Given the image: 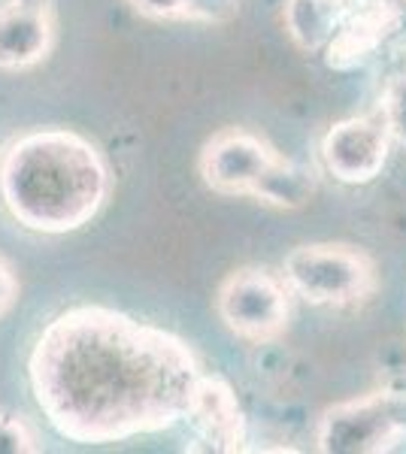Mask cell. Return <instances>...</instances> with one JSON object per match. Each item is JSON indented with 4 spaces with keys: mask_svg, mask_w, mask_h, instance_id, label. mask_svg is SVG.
<instances>
[{
    "mask_svg": "<svg viewBox=\"0 0 406 454\" xmlns=\"http://www.w3.org/2000/svg\"><path fill=\"white\" fill-rule=\"evenodd\" d=\"M203 370L182 336L109 306H70L28 355L36 409L58 436L107 445L186 419Z\"/></svg>",
    "mask_w": 406,
    "mask_h": 454,
    "instance_id": "cell-1",
    "label": "cell"
},
{
    "mask_svg": "<svg viewBox=\"0 0 406 454\" xmlns=\"http://www.w3.org/2000/svg\"><path fill=\"white\" fill-rule=\"evenodd\" d=\"M113 194V170L70 128L28 130L0 152V203L25 231L64 237L92 224Z\"/></svg>",
    "mask_w": 406,
    "mask_h": 454,
    "instance_id": "cell-2",
    "label": "cell"
},
{
    "mask_svg": "<svg viewBox=\"0 0 406 454\" xmlns=\"http://www.w3.org/2000/svg\"><path fill=\"white\" fill-rule=\"evenodd\" d=\"M283 279L294 297L319 309H352L373 297L379 273L364 248L346 243L294 246L283 261Z\"/></svg>",
    "mask_w": 406,
    "mask_h": 454,
    "instance_id": "cell-3",
    "label": "cell"
},
{
    "mask_svg": "<svg viewBox=\"0 0 406 454\" xmlns=\"http://www.w3.org/2000/svg\"><path fill=\"white\" fill-rule=\"evenodd\" d=\"M406 442V391H373L324 409L315 427L322 454H386Z\"/></svg>",
    "mask_w": 406,
    "mask_h": 454,
    "instance_id": "cell-4",
    "label": "cell"
},
{
    "mask_svg": "<svg viewBox=\"0 0 406 454\" xmlns=\"http://www.w3.org/2000/svg\"><path fill=\"white\" fill-rule=\"evenodd\" d=\"M291 288L283 273L267 267H240L221 279L216 312L221 325L246 342H276L291 321Z\"/></svg>",
    "mask_w": 406,
    "mask_h": 454,
    "instance_id": "cell-5",
    "label": "cell"
},
{
    "mask_svg": "<svg viewBox=\"0 0 406 454\" xmlns=\"http://www.w3.org/2000/svg\"><path fill=\"white\" fill-rule=\"evenodd\" d=\"M283 158L261 134L246 128H225L203 143L197 173L203 185L225 197H252L270 167Z\"/></svg>",
    "mask_w": 406,
    "mask_h": 454,
    "instance_id": "cell-6",
    "label": "cell"
},
{
    "mask_svg": "<svg viewBox=\"0 0 406 454\" xmlns=\"http://www.w3.org/2000/svg\"><path fill=\"white\" fill-rule=\"evenodd\" d=\"M391 137L379 115H352L330 124L319 140L322 167L343 185H370L388 167Z\"/></svg>",
    "mask_w": 406,
    "mask_h": 454,
    "instance_id": "cell-7",
    "label": "cell"
},
{
    "mask_svg": "<svg viewBox=\"0 0 406 454\" xmlns=\"http://www.w3.org/2000/svg\"><path fill=\"white\" fill-rule=\"evenodd\" d=\"M55 0H4L0 4V73L40 67L55 49Z\"/></svg>",
    "mask_w": 406,
    "mask_h": 454,
    "instance_id": "cell-8",
    "label": "cell"
},
{
    "mask_svg": "<svg viewBox=\"0 0 406 454\" xmlns=\"http://www.w3.org/2000/svg\"><path fill=\"white\" fill-rule=\"evenodd\" d=\"M182 424H188L191 449L234 454L246 449V415L234 387L221 376H201Z\"/></svg>",
    "mask_w": 406,
    "mask_h": 454,
    "instance_id": "cell-9",
    "label": "cell"
},
{
    "mask_svg": "<svg viewBox=\"0 0 406 454\" xmlns=\"http://www.w3.org/2000/svg\"><path fill=\"white\" fill-rule=\"evenodd\" d=\"M364 0H288L285 21L288 34L300 49L313 52L330 43L346 19L358 10Z\"/></svg>",
    "mask_w": 406,
    "mask_h": 454,
    "instance_id": "cell-10",
    "label": "cell"
},
{
    "mask_svg": "<svg viewBox=\"0 0 406 454\" xmlns=\"http://www.w3.org/2000/svg\"><path fill=\"white\" fill-rule=\"evenodd\" d=\"M315 185H319V179H315L313 167L283 155L261 179V185L255 188L252 200L273 209H300L315 194Z\"/></svg>",
    "mask_w": 406,
    "mask_h": 454,
    "instance_id": "cell-11",
    "label": "cell"
},
{
    "mask_svg": "<svg viewBox=\"0 0 406 454\" xmlns=\"http://www.w3.org/2000/svg\"><path fill=\"white\" fill-rule=\"evenodd\" d=\"M139 19L149 21H203L221 25L237 16V0H124Z\"/></svg>",
    "mask_w": 406,
    "mask_h": 454,
    "instance_id": "cell-12",
    "label": "cell"
},
{
    "mask_svg": "<svg viewBox=\"0 0 406 454\" xmlns=\"http://www.w3.org/2000/svg\"><path fill=\"white\" fill-rule=\"evenodd\" d=\"M379 119L394 145L406 149V73L391 76L379 98Z\"/></svg>",
    "mask_w": 406,
    "mask_h": 454,
    "instance_id": "cell-13",
    "label": "cell"
},
{
    "mask_svg": "<svg viewBox=\"0 0 406 454\" xmlns=\"http://www.w3.org/2000/svg\"><path fill=\"white\" fill-rule=\"evenodd\" d=\"M43 451L31 421L0 406V454H36Z\"/></svg>",
    "mask_w": 406,
    "mask_h": 454,
    "instance_id": "cell-14",
    "label": "cell"
},
{
    "mask_svg": "<svg viewBox=\"0 0 406 454\" xmlns=\"http://www.w3.org/2000/svg\"><path fill=\"white\" fill-rule=\"evenodd\" d=\"M19 300V279H16V270L10 267L4 258H0V318L16 306Z\"/></svg>",
    "mask_w": 406,
    "mask_h": 454,
    "instance_id": "cell-15",
    "label": "cell"
}]
</instances>
